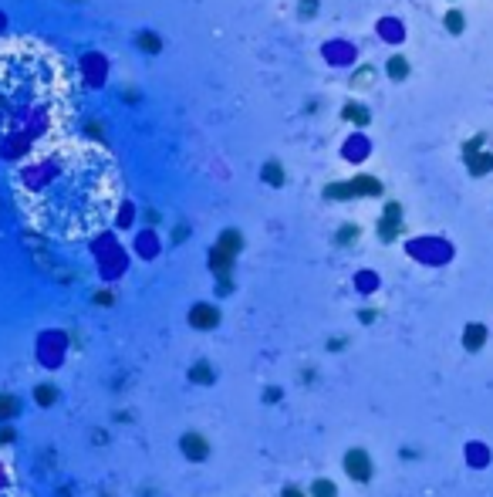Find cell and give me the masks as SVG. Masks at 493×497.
<instances>
[{"mask_svg":"<svg viewBox=\"0 0 493 497\" xmlns=\"http://www.w3.org/2000/svg\"><path fill=\"white\" fill-rule=\"evenodd\" d=\"M10 190L27 230L71 244L102 233L115 220L122 176L105 142L68 136L20 156Z\"/></svg>","mask_w":493,"mask_h":497,"instance_id":"obj_1","label":"cell"},{"mask_svg":"<svg viewBox=\"0 0 493 497\" xmlns=\"http://www.w3.org/2000/svg\"><path fill=\"white\" fill-rule=\"evenodd\" d=\"M81 108L78 74L41 37H0V149L27 156L54 139H68Z\"/></svg>","mask_w":493,"mask_h":497,"instance_id":"obj_2","label":"cell"},{"mask_svg":"<svg viewBox=\"0 0 493 497\" xmlns=\"http://www.w3.org/2000/svg\"><path fill=\"white\" fill-rule=\"evenodd\" d=\"M0 497H27L20 480H17V470L0 457Z\"/></svg>","mask_w":493,"mask_h":497,"instance_id":"obj_3","label":"cell"},{"mask_svg":"<svg viewBox=\"0 0 493 497\" xmlns=\"http://www.w3.org/2000/svg\"><path fill=\"white\" fill-rule=\"evenodd\" d=\"M189 321L200 325V328H210V325H216V311H213L210 304H196L193 315H189Z\"/></svg>","mask_w":493,"mask_h":497,"instance_id":"obj_4","label":"cell"},{"mask_svg":"<svg viewBox=\"0 0 493 497\" xmlns=\"http://www.w3.org/2000/svg\"><path fill=\"white\" fill-rule=\"evenodd\" d=\"M183 453H189V457H196V460H203V457H206V446H203V436H196V433H189V436H183Z\"/></svg>","mask_w":493,"mask_h":497,"instance_id":"obj_5","label":"cell"},{"mask_svg":"<svg viewBox=\"0 0 493 497\" xmlns=\"http://www.w3.org/2000/svg\"><path fill=\"white\" fill-rule=\"evenodd\" d=\"M17 409H20V399H17L14 392H0V420L17 416Z\"/></svg>","mask_w":493,"mask_h":497,"instance_id":"obj_6","label":"cell"},{"mask_svg":"<svg viewBox=\"0 0 493 497\" xmlns=\"http://www.w3.org/2000/svg\"><path fill=\"white\" fill-rule=\"evenodd\" d=\"M348 467H352V474L358 480H365L368 477V460H365V453H348V460H345Z\"/></svg>","mask_w":493,"mask_h":497,"instance_id":"obj_7","label":"cell"},{"mask_svg":"<svg viewBox=\"0 0 493 497\" xmlns=\"http://www.w3.org/2000/svg\"><path fill=\"white\" fill-rule=\"evenodd\" d=\"M345 119H352V122H368V112L358 108V105H345Z\"/></svg>","mask_w":493,"mask_h":497,"instance_id":"obj_8","label":"cell"},{"mask_svg":"<svg viewBox=\"0 0 493 497\" xmlns=\"http://www.w3.org/2000/svg\"><path fill=\"white\" fill-rule=\"evenodd\" d=\"M193 379H196V382H210L213 372L206 369V365H196V369H193Z\"/></svg>","mask_w":493,"mask_h":497,"instance_id":"obj_9","label":"cell"},{"mask_svg":"<svg viewBox=\"0 0 493 497\" xmlns=\"http://www.w3.org/2000/svg\"><path fill=\"white\" fill-rule=\"evenodd\" d=\"M392 74H406V61H402V58L392 61Z\"/></svg>","mask_w":493,"mask_h":497,"instance_id":"obj_10","label":"cell"},{"mask_svg":"<svg viewBox=\"0 0 493 497\" xmlns=\"http://www.w3.org/2000/svg\"><path fill=\"white\" fill-rule=\"evenodd\" d=\"M142 48H145V51H155V41H152V34H142Z\"/></svg>","mask_w":493,"mask_h":497,"instance_id":"obj_11","label":"cell"}]
</instances>
